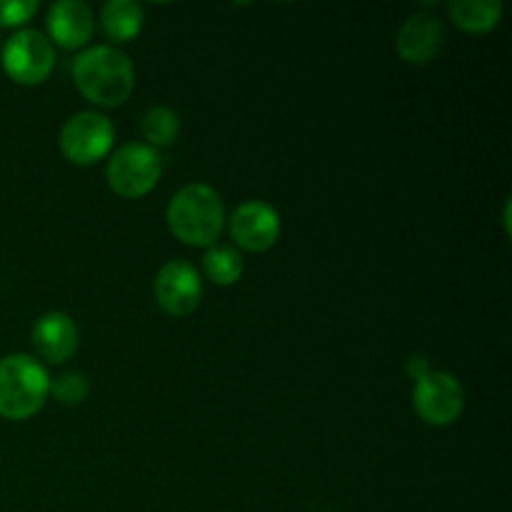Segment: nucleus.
<instances>
[{
	"label": "nucleus",
	"mask_w": 512,
	"mask_h": 512,
	"mask_svg": "<svg viewBox=\"0 0 512 512\" xmlns=\"http://www.w3.org/2000/svg\"><path fill=\"white\" fill-rule=\"evenodd\" d=\"M73 80L80 95L100 108H118L135 88V68L123 50L93 45L73 63Z\"/></svg>",
	"instance_id": "obj_1"
},
{
	"label": "nucleus",
	"mask_w": 512,
	"mask_h": 512,
	"mask_svg": "<svg viewBox=\"0 0 512 512\" xmlns=\"http://www.w3.org/2000/svg\"><path fill=\"white\" fill-rule=\"evenodd\" d=\"M225 225L223 198L205 183H190L168 205V228L193 248H213Z\"/></svg>",
	"instance_id": "obj_2"
},
{
	"label": "nucleus",
	"mask_w": 512,
	"mask_h": 512,
	"mask_svg": "<svg viewBox=\"0 0 512 512\" xmlns=\"http://www.w3.org/2000/svg\"><path fill=\"white\" fill-rule=\"evenodd\" d=\"M50 378L30 355H8L0 360V415L28 420L45 405Z\"/></svg>",
	"instance_id": "obj_3"
},
{
	"label": "nucleus",
	"mask_w": 512,
	"mask_h": 512,
	"mask_svg": "<svg viewBox=\"0 0 512 512\" xmlns=\"http://www.w3.org/2000/svg\"><path fill=\"white\" fill-rule=\"evenodd\" d=\"M163 175V158L145 143H128L115 150L105 168L110 190L120 198H143L158 185Z\"/></svg>",
	"instance_id": "obj_4"
},
{
	"label": "nucleus",
	"mask_w": 512,
	"mask_h": 512,
	"mask_svg": "<svg viewBox=\"0 0 512 512\" xmlns=\"http://www.w3.org/2000/svg\"><path fill=\"white\" fill-rule=\"evenodd\" d=\"M413 405L420 420L433 428L453 425L465 410V390L458 378L443 370H428L420 380H415Z\"/></svg>",
	"instance_id": "obj_5"
},
{
	"label": "nucleus",
	"mask_w": 512,
	"mask_h": 512,
	"mask_svg": "<svg viewBox=\"0 0 512 512\" xmlns=\"http://www.w3.org/2000/svg\"><path fill=\"white\" fill-rule=\"evenodd\" d=\"M3 68L15 83L40 85L55 68L53 43L38 30H18L3 45Z\"/></svg>",
	"instance_id": "obj_6"
},
{
	"label": "nucleus",
	"mask_w": 512,
	"mask_h": 512,
	"mask_svg": "<svg viewBox=\"0 0 512 512\" xmlns=\"http://www.w3.org/2000/svg\"><path fill=\"white\" fill-rule=\"evenodd\" d=\"M115 128L105 115L85 110L65 120L60 130V150L75 165H93L110 153Z\"/></svg>",
	"instance_id": "obj_7"
},
{
	"label": "nucleus",
	"mask_w": 512,
	"mask_h": 512,
	"mask_svg": "<svg viewBox=\"0 0 512 512\" xmlns=\"http://www.w3.org/2000/svg\"><path fill=\"white\" fill-rule=\"evenodd\" d=\"M153 293L163 313L185 318L203 300V280L188 260H168L155 275Z\"/></svg>",
	"instance_id": "obj_8"
},
{
	"label": "nucleus",
	"mask_w": 512,
	"mask_h": 512,
	"mask_svg": "<svg viewBox=\"0 0 512 512\" xmlns=\"http://www.w3.org/2000/svg\"><path fill=\"white\" fill-rule=\"evenodd\" d=\"M230 238L250 253H265L280 238V218L273 205L263 200H245L233 210Z\"/></svg>",
	"instance_id": "obj_9"
},
{
	"label": "nucleus",
	"mask_w": 512,
	"mask_h": 512,
	"mask_svg": "<svg viewBox=\"0 0 512 512\" xmlns=\"http://www.w3.org/2000/svg\"><path fill=\"white\" fill-rule=\"evenodd\" d=\"M445 43V25L435 15L418 13L403 23L398 30V53L405 63L410 65H425L440 53Z\"/></svg>",
	"instance_id": "obj_10"
},
{
	"label": "nucleus",
	"mask_w": 512,
	"mask_h": 512,
	"mask_svg": "<svg viewBox=\"0 0 512 512\" xmlns=\"http://www.w3.org/2000/svg\"><path fill=\"white\" fill-rule=\"evenodd\" d=\"M93 28V10L83 0H60L48 13L50 40L65 50L83 48L93 35Z\"/></svg>",
	"instance_id": "obj_11"
},
{
	"label": "nucleus",
	"mask_w": 512,
	"mask_h": 512,
	"mask_svg": "<svg viewBox=\"0 0 512 512\" xmlns=\"http://www.w3.org/2000/svg\"><path fill=\"white\" fill-rule=\"evenodd\" d=\"M33 345L50 363H65L78 350V325L60 310L40 315L38 323L33 325Z\"/></svg>",
	"instance_id": "obj_12"
},
{
	"label": "nucleus",
	"mask_w": 512,
	"mask_h": 512,
	"mask_svg": "<svg viewBox=\"0 0 512 512\" xmlns=\"http://www.w3.org/2000/svg\"><path fill=\"white\" fill-rule=\"evenodd\" d=\"M450 18L460 30L473 35L490 33L503 20V3L500 0H455L450 3Z\"/></svg>",
	"instance_id": "obj_13"
},
{
	"label": "nucleus",
	"mask_w": 512,
	"mask_h": 512,
	"mask_svg": "<svg viewBox=\"0 0 512 512\" xmlns=\"http://www.w3.org/2000/svg\"><path fill=\"white\" fill-rule=\"evenodd\" d=\"M143 20V8L133 0H110V3L103 5V13H100L103 33L115 43L133 40L143 30Z\"/></svg>",
	"instance_id": "obj_14"
},
{
	"label": "nucleus",
	"mask_w": 512,
	"mask_h": 512,
	"mask_svg": "<svg viewBox=\"0 0 512 512\" xmlns=\"http://www.w3.org/2000/svg\"><path fill=\"white\" fill-rule=\"evenodd\" d=\"M203 270L215 285H235L245 273V260L233 245H213L203 258Z\"/></svg>",
	"instance_id": "obj_15"
},
{
	"label": "nucleus",
	"mask_w": 512,
	"mask_h": 512,
	"mask_svg": "<svg viewBox=\"0 0 512 512\" xmlns=\"http://www.w3.org/2000/svg\"><path fill=\"white\" fill-rule=\"evenodd\" d=\"M143 135L150 145V148H165V145H173L180 135V118L175 110L165 108V105H155L148 113L143 115Z\"/></svg>",
	"instance_id": "obj_16"
},
{
	"label": "nucleus",
	"mask_w": 512,
	"mask_h": 512,
	"mask_svg": "<svg viewBox=\"0 0 512 512\" xmlns=\"http://www.w3.org/2000/svg\"><path fill=\"white\" fill-rule=\"evenodd\" d=\"M50 390L60 405H80L88 398L90 385L83 373H63L50 383Z\"/></svg>",
	"instance_id": "obj_17"
},
{
	"label": "nucleus",
	"mask_w": 512,
	"mask_h": 512,
	"mask_svg": "<svg viewBox=\"0 0 512 512\" xmlns=\"http://www.w3.org/2000/svg\"><path fill=\"white\" fill-rule=\"evenodd\" d=\"M35 13H38L35 0H0V25L3 28L25 25Z\"/></svg>",
	"instance_id": "obj_18"
},
{
	"label": "nucleus",
	"mask_w": 512,
	"mask_h": 512,
	"mask_svg": "<svg viewBox=\"0 0 512 512\" xmlns=\"http://www.w3.org/2000/svg\"><path fill=\"white\" fill-rule=\"evenodd\" d=\"M405 370H408V375H413V380H420L430 370V363L423 355H410L408 363H405Z\"/></svg>",
	"instance_id": "obj_19"
}]
</instances>
